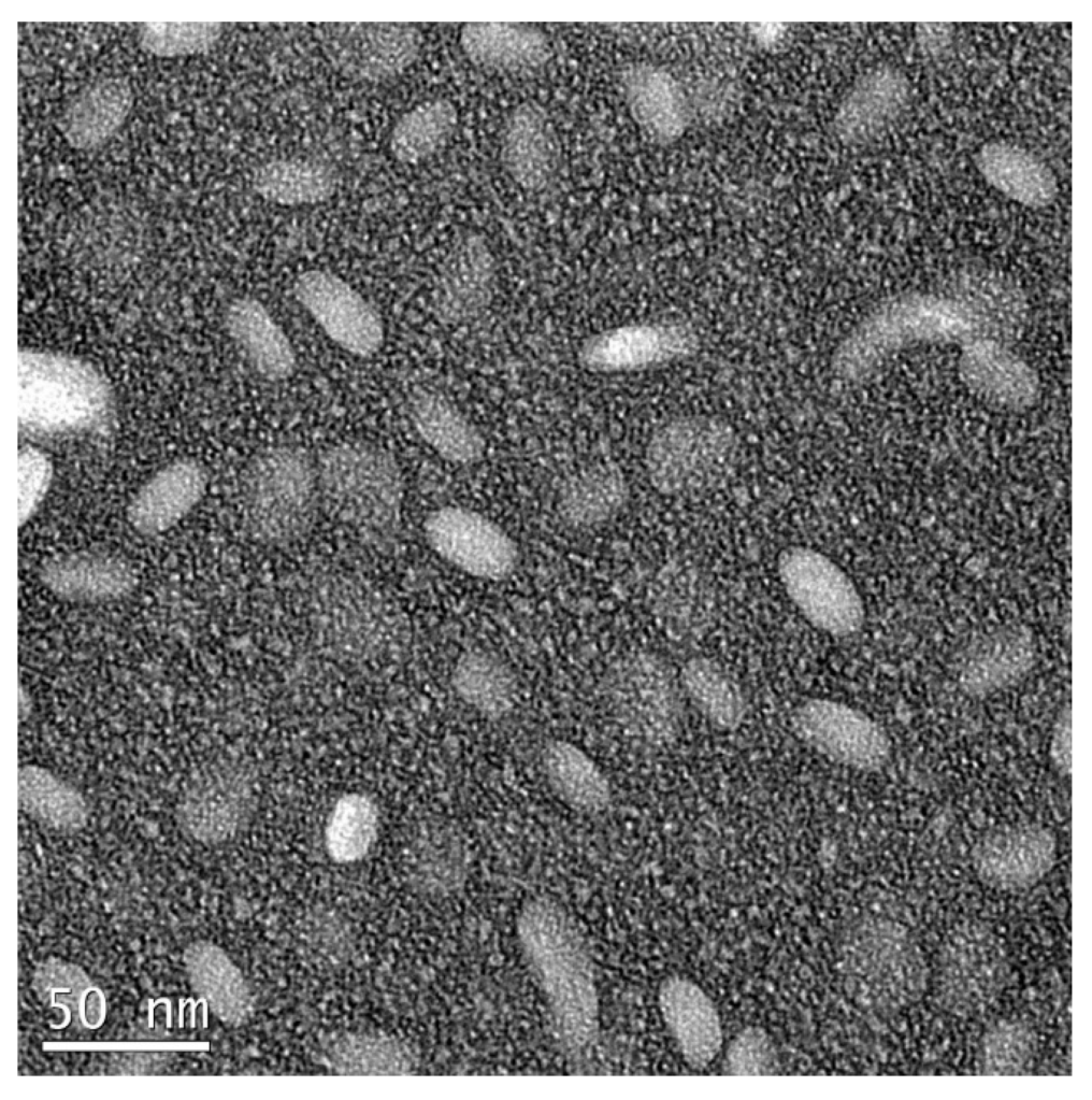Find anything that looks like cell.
Listing matches in <instances>:
<instances>
[{
    "mask_svg": "<svg viewBox=\"0 0 1092 1100\" xmlns=\"http://www.w3.org/2000/svg\"><path fill=\"white\" fill-rule=\"evenodd\" d=\"M316 467L321 509L372 545L396 540L404 480L389 451L364 441L342 442L328 448Z\"/></svg>",
    "mask_w": 1092,
    "mask_h": 1100,
    "instance_id": "6da1fadb",
    "label": "cell"
},
{
    "mask_svg": "<svg viewBox=\"0 0 1092 1100\" xmlns=\"http://www.w3.org/2000/svg\"><path fill=\"white\" fill-rule=\"evenodd\" d=\"M113 391L90 363L61 353L17 354L16 410L20 427L41 433L89 429L112 413Z\"/></svg>",
    "mask_w": 1092,
    "mask_h": 1100,
    "instance_id": "7a4b0ae2",
    "label": "cell"
},
{
    "mask_svg": "<svg viewBox=\"0 0 1092 1100\" xmlns=\"http://www.w3.org/2000/svg\"><path fill=\"white\" fill-rule=\"evenodd\" d=\"M565 911L547 899L531 901L519 918V937L534 973L571 1041H588L597 1024L592 971L581 939Z\"/></svg>",
    "mask_w": 1092,
    "mask_h": 1100,
    "instance_id": "3957f363",
    "label": "cell"
},
{
    "mask_svg": "<svg viewBox=\"0 0 1092 1100\" xmlns=\"http://www.w3.org/2000/svg\"><path fill=\"white\" fill-rule=\"evenodd\" d=\"M954 299L911 294L870 314L839 345L834 356L837 374L866 377L885 356L918 342L951 341L973 335L981 318Z\"/></svg>",
    "mask_w": 1092,
    "mask_h": 1100,
    "instance_id": "277c9868",
    "label": "cell"
},
{
    "mask_svg": "<svg viewBox=\"0 0 1092 1100\" xmlns=\"http://www.w3.org/2000/svg\"><path fill=\"white\" fill-rule=\"evenodd\" d=\"M244 508L247 528L259 543L284 547L298 542L321 508L316 463L292 445L265 447L247 468Z\"/></svg>",
    "mask_w": 1092,
    "mask_h": 1100,
    "instance_id": "5b68a950",
    "label": "cell"
},
{
    "mask_svg": "<svg viewBox=\"0 0 1092 1100\" xmlns=\"http://www.w3.org/2000/svg\"><path fill=\"white\" fill-rule=\"evenodd\" d=\"M737 447L733 430L721 420L692 417L671 422L657 430L647 445L648 480L666 496L704 494L733 472Z\"/></svg>",
    "mask_w": 1092,
    "mask_h": 1100,
    "instance_id": "8992f818",
    "label": "cell"
},
{
    "mask_svg": "<svg viewBox=\"0 0 1092 1100\" xmlns=\"http://www.w3.org/2000/svg\"><path fill=\"white\" fill-rule=\"evenodd\" d=\"M605 687L615 717L634 741L650 749L677 741L685 720L682 688L664 658L629 654L610 668Z\"/></svg>",
    "mask_w": 1092,
    "mask_h": 1100,
    "instance_id": "52a82bcc",
    "label": "cell"
},
{
    "mask_svg": "<svg viewBox=\"0 0 1092 1100\" xmlns=\"http://www.w3.org/2000/svg\"><path fill=\"white\" fill-rule=\"evenodd\" d=\"M780 582L798 610L833 637L857 633L865 620L863 599L852 580L822 553L789 546L777 558Z\"/></svg>",
    "mask_w": 1092,
    "mask_h": 1100,
    "instance_id": "ba28073f",
    "label": "cell"
},
{
    "mask_svg": "<svg viewBox=\"0 0 1092 1100\" xmlns=\"http://www.w3.org/2000/svg\"><path fill=\"white\" fill-rule=\"evenodd\" d=\"M422 530L437 556L476 578L503 581L520 562L516 541L500 525L466 508L447 505L432 511Z\"/></svg>",
    "mask_w": 1092,
    "mask_h": 1100,
    "instance_id": "9c48e42d",
    "label": "cell"
},
{
    "mask_svg": "<svg viewBox=\"0 0 1092 1100\" xmlns=\"http://www.w3.org/2000/svg\"><path fill=\"white\" fill-rule=\"evenodd\" d=\"M792 727L801 740L846 767L882 770L891 760L892 741L870 715L829 699H809L793 711Z\"/></svg>",
    "mask_w": 1092,
    "mask_h": 1100,
    "instance_id": "30bf717a",
    "label": "cell"
},
{
    "mask_svg": "<svg viewBox=\"0 0 1092 1100\" xmlns=\"http://www.w3.org/2000/svg\"><path fill=\"white\" fill-rule=\"evenodd\" d=\"M297 300L326 335L345 352L370 357L385 341L378 311L336 274L308 270L294 281Z\"/></svg>",
    "mask_w": 1092,
    "mask_h": 1100,
    "instance_id": "8fae6325",
    "label": "cell"
},
{
    "mask_svg": "<svg viewBox=\"0 0 1092 1100\" xmlns=\"http://www.w3.org/2000/svg\"><path fill=\"white\" fill-rule=\"evenodd\" d=\"M1054 831L1043 824L1023 822L988 831L973 846L972 858L982 881L1026 886L1049 871L1057 857Z\"/></svg>",
    "mask_w": 1092,
    "mask_h": 1100,
    "instance_id": "7c38bea8",
    "label": "cell"
},
{
    "mask_svg": "<svg viewBox=\"0 0 1092 1100\" xmlns=\"http://www.w3.org/2000/svg\"><path fill=\"white\" fill-rule=\"evenodd\" d=\"M619 80L628 112L650 142L669 146L681 139L692 123L693 109L669 71L649 62H633Z\"/></svg>",
    "mask_w": 1092,
    "mask_h": 1100,
    "instance_id": "4fadbf2b",
    "label": "cell"
},
{
    "mask_svg": "<svg viewBox=\"0 0 1092 1100\" xmlns=\"http://www.w3.org/2000/svg\"><path fill=\"white\" fill-rule=\"evenodd\" d=\"M960 372L969 390L992 410L1021 412L1039 398L1036 371L989 339L969 340L963 345Z\"/></svg>",
    "mask_w": 1092,
    "mask_h": 1100,
    "instance_id": "5bb4252c",
    "label": "cell"
},
{
    "mask_svg": "<svg viewBox=\"0 0 1092 1100\" xmlns=\"http://www.w3.org/2000/svg\"><path fill=\"white\" fill-rule=\"evenodd\" d=\"M500 160L525 190L540 191L552 181L560 162V142L541 104L528 100L508 113L501 134Z\"/></svg>",
    "mask_w": 1092,
    "mask_h": 1100,
    "instance_id": "9a60e30c",
    "label": "cell"
},
{
    "mask_svg": "<svg viewBox=\"0 0 1092 1100\" xmlns=\"http://www.w3.org/2000/svg\"><path fill=\"white\" fill-rule=\"evenodd\" d=\"M693 344V335L680 325H629L595 335L585 344L580 357L591 370L619 372L684 356Z\"/></svg>",
    "mask_w": 1092,
    "mask_h": 1100,
    "instance_id": "2e32d148",
    "label": "cell"
},
{
    "mask_svg": "<svg viewBox=\"0 0 1092 1100\" xmlns=\"http://www.w3.org/2000/svg\"><path fill=\"white\" fill-rule=\"evenodd\" d=\"M663 1020L684 1060L695 1070L709 1066L722 1044V1028L710 998L694 982L670 976L659 989Z\"/></svg>",
    "mask_w": 1092,
    "mask_h": 1100,
    "instance_id": "e0dca14e",
    "label": "cell"
},
{
    "mask_svg": "<svg viewBox=\"0 0 1092 1100\" xmlns=\"http://www.w3.org/2000/svg\"><path fill=\"white\" fill-rule=\"evenodd\" d=\"M206 485L207 474L200 463L191 459L173 461L135 491L127 506V519L140 534L166 532L198 504Z\"/></svg>",
    "mask_w": 1092,
    "mask_h": 1100,
    "instance_id": "ac0fdd59",
    "label": "cell"
},
{
    "mask_svg": "<svg viewBox=\"0 0 1092 1100\" xmlns=\"http://www.w3.org/2000/svg\"><path fill=\"white\" fill-rule=\"evenodd\" d=\"M41 583L56 597L74 602H105L132 592L135 575L123 558L85 551L48 560L40 571Z\"/></svg>",
    "mask_w": 1092,
    "mask_h": 1100,
    "instance_id": "d6986e66",
    "label": "cell"
},
{
    "mask_svg": "<svg viewBox=\"0 0 1092 1100\" xmlns=\"http://www.w3.org/2000/svg\"><path fill=\"white\" fill-rule=\"evenodd\" d=\"M459 44L473 65L501 72L535 70L552 56L547 33L526 23H466L461 27Z\"/></svg>",
    "mask_w": 1092,
    "mask_h": 1100,
    "instance_id": "ffe728a7",
    "label": "cell"
},
{
    "mask_svg": "<svg viewBox=\"0 0 1092 1100\" xmlns=\"http://www.w3.org/2000/svg\"><path fill=\"white\" fill-rule=\"evenodd\" d=\"M253 808L249 777L230 770L189 791L179 803L178 817L196 840L217 843L240 831Z\"/></svg>",
    "mask_w": 1092,
    "mask_h": 1100,
    "instance_id": "44dd1931",
    "label": "cell"
},
{
    "mask_svg": "<svg viewBox=\"0 0 1092 1100\" xmlns=\"http://www.w3.org/2000/svg\"><path fill=\"white\" fill-rule=\"evenodd\" d=\"M226 329L252 368L263 378L278 382L296 369L293 346L267 308L252 297L230 302L225 312Z\"/></svg>",
    "mask_w": 1092,
    "mask_h": 1100,
    "instance_id": "7402d4cb",
    "label": "cell"
},
{
    "mask_svg": "<svg viewBox=\"0 0 1092 1100\" xmlns=\"http://www.w3.org/2000/svg\"><path fill=\"white\" fill-rule=\"evenodd\" d=\"M494 260L484 241L470 238L443 268L434 295L439 318L465 323L484 312L492 297Z\"/></svg>",
    "mask_w": 1092,
    "mask_h": 1100,
    "instance_id": "603a6c76",
    "label": "cell"
},
{
    "mask_svg": "<svg viewBox=\"0 0 1092 1100\" xmlns=\"http://www.w3.org/2000/svg\"><path fill=\"white\" fill-rule=\"evenodd\" d=\"M542 770L554 795L565 805L583 814H599L612 801V785L584 749L574 743L555 740L541 758Z\"/></svg>",
    "mask_w": 1092,
    "mask_h": 1100,
    "instance_id": "cb8c5ba5",
    "label": "cell"
},
{
    "mask_svg": "<svg viewBox=\"0 0 1092 1100\" xmlns=\"http://www.w3.org/2000/svg\"><path fill=\"white\" fill-rule=\"evenodd\" d=\"M408 416L419 437L443 459L468 466L484 457L486 442L482 433L442 395L416 394L410 401Z\"/></svg>",
    "mask_w": 1092,
    "mask_h": 1100,
    "instance_id": "d4e9b609",
    "label": "cell"
},
{
    "mask_svg": "<svg viewBox=\"0 0 1092 1100\" xmlns=\"http://www.w3.org/2000/svg\"><path fill=\"white\" fill-rule=\"evenodd\" d=\"M340 185V175L327 161L289 157L269 160L253 173L252 186L267 202L299 206L326 202Z\"/></svg>",
    "mask_w": 1092,
    "mask_h": 1100,
    "instance_id": "484cf974",
    "label": "cell"
},
{
    "mask_svg": "<svg viewBox=\"0 0 1092 1100\" xmlns=\"http://www.w3.org/2000/svg\"><path fill=\"white\" fill-rule=\"evenodd\" d=\"M629 497V483L622 472L600 466L576 473L562 484L557 510L571 527L597 528L617 516Z\"/></svg>",
    "mask_w": 1092,
    "mask_h": 1100,
    "instance_id": "4316f807",
    "label": "cell"
},
{
    "mask_svg": "<svg viewBox=\"0 0 1092 1100\" xmlns=\"http://www.w3.org/2000/svg\"><path fill=\"white\" fill-rule=\"evenodd\" d=\"M18 802L31 818L62 833L80 831L88 819L89 808L83 795L40 766L19 768Z\"/></svg>",
    "mask_w": 1092,
    "mask_h": 1100,
    "instance_id": "83f0119b",
    "label": "cell"
},
{
    "mask_svg": "<svg viewBox=\"0 0 1092 1100\" xmlns=\"http://www.w3.org/2000/svg\"><path fill=\"white\" fill-rule=\"evenodd\" d=\"M459 698L478 713L500 718L511 712L517 699V678L497 655L472 651L459 658L452 675Z\"/></svg>",
    "mask_w": 1092,
    "mask_h": 1100,
    "instance_id": "f1b7e54d",
    "label": "cell"
},
{
    "mask_svg": "<svg viewBox=\"0 0 1092 1100\" xmlns=\"http://www.w3.org/2000/svg\"><path fill=\"white\" fill-rule=\"evenodd\" d=\"M421 45V33L415 27L370 25L345 52V69L368 80L393 76L415 61Z\"/></svg>",
    "mask_w": 1092,
    "mask_h": 1100,
    "instance_id": "f546056e",
    "label": "cell"
},
{
    "mask_svg": "<svg viewBox=\"0 0 1092 1100\" xmlns=\"http://www.w3.org/2000/svg\"><path fill=\"white\" fill-rule=\"evenodd\" d=\"M458 124V110L450 100H423L401 115L394 124L389 138L390 153L402 163H420L448 142Z\"/></svg>",
    "mask_w": 1092,
    "mask_h": 1100,
    "instance_id": "4dcf8cb0",
    "label": "cell"
},
{
    "mask_svg": "<svg viewBox=\"0 0 1092 1100\" xmlns=\"http://www.w3.org/2000/svg\"><path fill=\"white\" fill-rule=\"evenodd\" d=\"M682 692L696 710L720 730L736 729L747 713V701L737 682L706 657L688 660L679 676Z\"/></svg>",
    "mask_w": 1092,
    "mask_h": 1100,
    "instance_id": "1f68e13d",
    "label": "cell"
},
{
    "mask_svg": "<svg viewBox=\"0 0 1092 1100\" xmlns=\"http://www.w3.org/2000/svg\"><path fill=\"white\" fill-rule=\"evenodd\" d=\"M1034 660L1030 641H997L963 666L959 673L960 688L971 698H987L1017 686L1033 668Z\"/></svg>",
    "mask_w": 1092,
    "mask_h": 1100,
    "instance_id": "d6a6232c",
    "label": "cell"
},
{
    "mask_svg": "<svg viewBox=\"0 0 1092 1100\" xmlns=\"http://www.w3.org/2000/svg\"><path fill=\"white\" fill-rule=\"evenodd\" d=\"M378 812L374 802L361 794H348L335 803L327 823L325 838L329 856L339 863L362 859L374 844Z\"/></svg>",
    "mask_w": 1092,
    "mask_h": 1100,
    "instance_id": "836d02e7",
    "label": "cell"
},
{
    "mask_svg": "<svg viewBox=\"0 0 1092 1100\" xmlns=\"http://www.w3.org/2000/svg\"><path fill=\"white\" fill-rule=\"evenodd\" d=\"M53 477L48 456L34 446H23L17 456V519L23 526L43 501Z\"/></svg>",
    "mask_w": 1092,
    "mask_h": 1100,
    "instance_id": "e575fe53",
    "label": "cell"
},
{
    "mask_svg": "<svg viewBox=\"0 0 1092 1100\" xmlns=\"http://www.w3.org/2000/svg\"><path fill=\"white\" fill-rule=\"evenodd\" d=\"M777 1068V1053L765 1030L744 1029L730 1043L725 1054L727 1072L734 1075L772 1074Z\"/></svg>",
    "mask_w": 1092,
    "mask_h": 1100,
    "instance_id": "d590c367",
    "label": "cell"
},
{
    "mask_svg": "<svg viewBox=\"0 0 1092 1100\" xmlns=\"http://www.w3.org/2000/svg\"><path fill=\"white\" fill-rule=\"evenodd\" d=\"M1049 756L1054 770L1061 776H1068L1072 766V709L1068 703L1057 714L1049 743Z\"/></svg>",
    "mask_w": 1092,
    "mask_h": 1100,
    "instance_id": "8d00e7d4",
    "label": "cell"
},
{
    "mask_svg": "<svg viewBox=\"0 0 1092 1100\" xmlns=\"http://www.w3.org/2000/svg\"><path fill=\"white\" fill-rule=\"evenodd\" d=\"M64 47H66L67 49H71V48H72V44H71L70 42H66V43H64Z\"/></svg>",
    "mask_w": 1092,
    "mask_h": 1100,
    "instance_id": "74e56055",
    "label": "cell"
},
{
    "mask_svg": "<svg viewBox=\"0 0 1092 1100\" xmlns=\"http://www.w3.org/2000/svg\"><path fill=\"white\" fill-rule=\"evenodd\" d=\"M33 161L37 162V163H39L41 161L39 155H34Z\"/></svg>",
    "mask_w": 1092,
    "mask_h": 1100,
    "instance_id": "f35d334b",
    "label": "cell"
},
{
    "mask_svg": "<svg viewBox=\"0 0 1092 1100\" xmlns=\"http://www.w3.org/2000/svg\"><path fill=\"white\" fill-rule=\"evenodd\" d=\"M182 178L183 181L187 182L189 180V174L185 173Z\"/></svg>",
    "mask_w": 1092,
    "mask_h": 1100,
    "instance_id": "ab89813d",
    "label": "cell"
},
{
    "mask_svg": "<svg viewBox=\"0 0 1092 1100\" xmlns=\"http://www.w3.org/2000/svg\"><path fill=\"white\" fill-rule=\"evenodd\" d=\"M75 65H76L75 62H74V63H71V65L69 66V70H70V71H73V70L75 69Z\"/></svg>",
    "mask_w": 1092,
    "mask_h": 1100,
    "instance_id": "60d3db41",
    "label": "cell"
},
{
    "mask_svg": "<svg viewBox=\"0 0 1092 1100\" xmlns=\"http://www.w3.org/2000/svg\"><path fill=\"white\" fill-rule=\"evenodd\" d=\"M59 63H60V65H63V63H66V59H60Z\"/></svg>",
    "mask_w": 1092,
    "mask_h": 1100,
    "instance_id": "b9f144b4",
    "label": "cell"
},
{
    "mask_svg": "<svg viewBox=\"0 0 1092 1100\" xmlns=\"http://www.w3.org/2000/svg\"><path fill=\"white\" fill-rule=\"evenodd\" d=\"M924 1060H925V1061H928V1060H929V1054H928V1053H926V1054H925V1056H924Z\"/></svg>",
    "mask_w": 1092,
    "mask_h": 1100,
    "instance_id": "7bdbcfd3",
    "label": "cell"
},
{
    "mask_svg": "<svg viewBox=\"0 0 1092 1100\" xmlns=\"http://www.w3.org/2000/svg\"><path fill=\"white\" fill-rule=\"evenodd\" d=\"M92 47H94L95 49H97V48H98V45H97V44H94V45H92Z\"/></svg>",
    "mask_w": 1092,
    "mask_h": 1100,
    "instance_id": "ee69618b",
    "label": "cell"
}]
</instances>
